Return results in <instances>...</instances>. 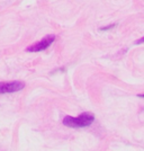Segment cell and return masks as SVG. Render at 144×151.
Masks as SVG:
<instances>
[{"instance_id": "5b68a950", "label": "cell", "mask_w": 144, "mask_h": 151, "mask_svg": "<svg viewBox=\"0 0 144 151\" xmlns=\"http://www.w3.org/2000/svg\"><path fill=\"white\" fill-rule=\"evenodd\" d=\"M138 96H140V97H144V95H138Z\"/></svg>"}, {"instance_id": "7a4b0ae2", "label": "cell", "mask_w": 144, "mask_h": 151, "mask_svg": "<svg viewBox=\"0 0 144 151\" xmlns=\"http://www.w3.org/2000/svg\"><path fill=\"white\" fill-rule=\"evenodd\" d=\"M55 40V35L51 34V35H46L45 37H43L41 41L36 42L35 44L29 45L27 49H26V52H41V51L46 50L49 46H50Z\"/></svg>"}, {"instance_id": "277c9868", "label": "cell", "mask_w": 144, "mask_h": 151, "mask_svg": "<svg viewBox=\"0 0 144 151\" xmlns=\"http://www.w3.org/2000/svg\"><path fill=\"white\" fill-rule=\"evenodd\" d=\"M141 43H144V36L142 38H140V40H138V41L135 42V44H141Z\"/></svg>"}, {"instance_id": "6da1fadb", "label": "cell", "mask_w": 144, "mask_h": 151, "mask_svg": "<svg viewBox=\"0 0 144 151\" xmlns=\"http://www.w3.org/2000/svg\"><path fill=\"white\" fill-rule=\"evenodd\" d=\"M94 121V114L90 112H86V113H81L77 117L65 116L63 120V124L69 127H85V126H89Z\"/></svg>"}, {"instance_id": "3957f363", "label": "cell", "mask_w": 144, "mask_h": 151, "mask_svg": "<svg viewBox=\"0 0 144 151\" xmlns=\"http://www.w3.org/2000/svg\"><path fill=\"white\" fill-rule=\"evenodd\" d=\"M25 83L23 81H5L0 82V94L16 93L24 89Z\"/></svg>"}]
</instances>
